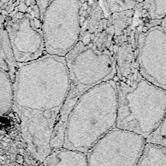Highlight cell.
I'll list each match as a JSON object with an SVG mask.
<instances>
[{
  "label": "cell",
  "mask_w": 166,
  "mask_h": 166,
  "mask_svg": "<svg viewBox=\"0 0 166 166\" xmlns=\"http://www.w3.org/2000/svg\"><path fill=\"white\" fill-rule=\"evenodd\" d=\"M13 82L15 109L61 112L70 91L65 57L45 54L18 64Z\"/></svg>",
  "instance_id": "obj_1"
},
{
  "label": "cell",
  "mask_w": 166,
  "mask_h": 166,
  "mask_svg": "<svg viewBox=\"0 0 166 166\" xmlns=\"http://www.w3.org/2000/svg\"><path fill=\"white\" fill-rule=\"evenodd\" d=\"M116 79L92 88L78 99L67 118L63 147L87 153L99 140L116 128Z\"/></svg>",
  "instance_id": "obj_2"
},
{
  "label": "cell",
  "mask_w": 166,
  "mask_h": 166,
  "mask_svg": "<svg viewBox=\"0 0 166 166\" xmlns=\"http://www.w3.org/2000/svg\"><path fill=\"white\" fill-rule=\"evenodd\" d=\"M117 90L116 128L145 140L157 128L166 114V92L140 74L125 82L116 80Z\"/></svg>",
  "instance_id": "obj_3"
},
{
  "label": "cell",
  "mask_w": 166,
  "mask_h": 166,
  "mask_svg": "<svg viewBox=\"0 0 166 166\" xmlns=\"http://www.w3.org/2000/svg\"><path fill=\"white\" fill-rule=\"evenodd\" d=\"M70 77V91L60 114L67 119L83 94L102 83L116 79L114 59L110 51H102L79 40L65 56Z\"/></svg>",
  "instance_id": "obj_4"
},
{
  "label": "cell",
  "mask_w": 166,
  "mask_h": 166,
  "mask_svg": "<svg viewBox=\"0 0 166 166\" xmlns=\"http://www.w3.org/2000/svg\"><path fill=\"white\" fill-rule=\"evenodd\" d=\"M0 15L18 64L46 54L42 16L36 0H13Z\"/></svg>",
  "instance_id": "obj_5"
},
{
  "label": "cell",
  "mask_w": 166,
  "mask_h": 166,
  "mask_svg": "<svg viewBox=\"0 0 166 166\" xmlns=\"http://www.w3.org/2000/svg\"><path fill=\"white\" fill-rule=\"evenodd\" d=\"M82 4L79 0H53L42 15L46 54L65 57L80 38Z\"/></svg>",
  "instance_id": "obj_6"
},
{
  "label": "cell",
  "mask_w": 166,
  "mask_h": 166,
  "mask_svg": "<svg viewBox=\"0 0 166 166\" xmlns=\"http://www.w3.org/2000/svg\"><path fill=\"white\" fill-rule=\"evenodd\" d=\"M138 72L166 92V33L160 21L134 19Z\"/></svg>",
  "instance_id": "obj_7"
},
{
  "label": "cell",
  "mask_w": 166,
  "mask_h": 166,
  "mask_svg": "<svg viewBox=\"0 0 166 166\" xmlns=\"http://www.w3.org/2000/svg\"><path fill=\"white\" fill-rule=\"evenodd\" d=\"M146 141L136 134L116 128L88 152V166H137Z\"/></svg>",
  "instance_id": "obj_8"
},
{
  "label": "cell",
  "mask_w": 166,
  "mask_h": 166,
  "mask_svg": "<svg viewBox=\"0 0 166 166\" xmlns=\"http://www.w3.org/2000/svg\"><path fill=\"white\" fill-rule=\"evenodd\" d=\"M16 110L22 122L23 137L29 149L36 157L44 160L52 150L53 135L61 112Z\"/></svg>",
  "instance_id": "obj_9"
},
{
  "label": "cell",
  "mask_w": 166,
  "mask_h": 166,
  "mask_svg": "<svg viewBox=\"0 0 166 166\" xmlns=\"http://www.w3.org/2000/svg\"><path fill=\"white\" fill-rule=\"evenodd\" d=\"M115 30L109 15L99 0H90L82 5V27L80 40L102 51L111 52Z\"/></svg>",
  "instance_id": "obj_10"
},
{
  "label": "cell",
  "mask_w": 166,
  "mask_h": 166,
  "mask_svg": "<svg viewBox=\"0 0 166 166\" xmlns=\"http://www.w3.org/2000/svg\"><path fill=\"white\" fill-rule=\"evenodd\" d=\"M111 53L116 64V80L126 82L134 79L139 74L134 24L123 33L115 36Z\"/></svg>",
  "instance_id": "obj_11"
},
{
  "label": "cell",
  "mask_w": 166,
  "mask_h": 166,
  "mask_svg": "<svg viewBox=\"0 0 166 166\" xmlns=\"http://www.w3.org/2000/svg\"><path fill=\"white\" fill-rule=\"evenodd\" d=\"M43 161L45 166H88L86 153L63 147L53 149Z\"/></svg>",
  "instance_id": "obj_12"
},
{
  "label": "cell",
  "mask_w": 166,
  "mask_h": 166,
  "mask_svg": "<svg viewBox=\"0 0 166 166\" xmlns=\"http://www.w3.org/2000/svg\"><path fill=\"white\" fill-rule=\"evenodd\" d=\"M166 16V0H144L135 9V20L161 21Z\"/></svg>",
  "instance_id": "obj_13"
},
{
  "label": "cell",
  "mask_w": 166,
  "mask_h": 166,
  "mask_svg": "<svg viewBox=\"0 0 166 166\" xmlns=\"http://www.w3.org/2000/svg\"><path fill=\"white\" fill-rule=\"evenodd\" d=\"M18 66L0 15V68L8 72L13 80Z\"/></svg>",
  "instance_id": "obj_14"
},
{
  "label": "cell",
  "mask_w": 166,
  "mask_h": 166,
  "mask_svg": "<svg viewBox=\"0 0 166 166\" xmlns=\"http://www.w3.org/2000/svg\"><path fill=\"white\" fill-rule=\"evenodd\" d=\"M14 108L13 82L10 75L0 68V118Z\"/></svg>",
  "instance_id": "obj_15"
},
{
  "label": "cell",
  "mask_w": 166,
  "mask_h": 166,
  "mask_svg": "<svg viewBox=\"0 0 166 166\" xmlns=\"http://www.w3.org/2000/svg\"><path fill=\"white\" fill-rule=\"evenodd\" d=\"M137 166H166V149L146 143Z\"/></svg>",
  "instance_id": "obj_16"
},
{
  "label": "cell",
  "mask_w": 166,
  "mask_h": 166,
  "mask_svg": "<svg viewBox=\"0 0 166 166\" xmlns=\"http://www.w3.org/2000/svg\"><path fill=\"white\" fill-rule=\"evenodd\" d=\"M109 18L115 30V36H118L134 24L135 9L111 14Z\"/></svg>",
  "instance_id": "obj_17"
},
{
  "label": "cell",
  "mask_w": 166,
  "mask_h": 166,
  "mask_svg": "<svg viewBox=\"0 0 166 166\" xmlns=\"http://www.w3.org/2000/svg\"><path fill=\"white\" fill-rule=\"evenodd\" d=\"M144 0H99L105 12L108 15L121 12V11L133 10Z\"/></svg>",
  "instance_id": "obj_18"
},
{
  "label": "cell",
  "mask_w": 166,
  "mask_h": 166,
  "mask_svg": "<svg viewBox=\"0 0 166 166\" xmlns=\"http://www.w3.org/2000/svg\"><path fill=\"white\" fill-rule=\"evenodd\" d=\"M145 141L146 143L160 145L166 149V114L157 128Z\"/></svg>",
  "instance_id": "obj_19"
},
{
  "label": "cell",
  "mask_w": 166,
  "mask_h": 166,
  "mask_svg": "<svg viewBox=\"0 0 166 166\" xmlns=\"http://www.w3.org/2000/svg\"><path fill=\"white\" fill-rule=\"evenodd\" d=\"M52 1L53 0H36V1H37L39 5V7H40V9L42 16L43 15V13L44 12L46 7L48 6V5H49Z\"/></svg>",
  "instance_id": "obj_20"
},
{
  "label": "cell",
  "mask_w": 166,
  "mask_h": 166,
  "mask_svg": "<svg viewBox=\"0 0 166 166\" xmlns=\"http://www.w3.org/2000/svg\"><path fill=\"white\" fill-rule=\"evenodd\" d=\"M13 0H0V11H3L7 9Z\"/></svg>",
  "instance_id": "obj_21"
},
{
  "label": "cell",
  "mask_w": 166,
  "mask_h": 166,
  "mask_svg": "<svg viewBox=\"0 0 166 166\" xmlns=\"http://www.w3.org/2000/svg\"><path fill=\"white\" fill-rule=\"evenodd\" d=\"M160 25L166 33V16L160 21Z\"/></svg>",
  "instance_id": "obj_22"
}]
</instances>
